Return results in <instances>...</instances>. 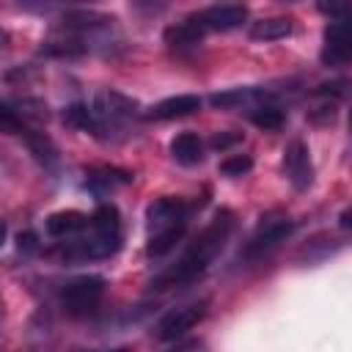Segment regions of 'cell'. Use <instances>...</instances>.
<instances>
[{"label": "cell", "instance_id": "1", "mask_svg": "<svg viewBox=\"0 0 352 352\" xmlns=\"http://www.w3.org/2000/svg\"><path fill=\"white\" fill-rule=\"evenodd\" d=\"M231 231H234V212L220 209L209 220V226L190 242V248L184 250V256L173 267H168L165 272H160L151 280V286L154 289H170V286H182V283L195 280L217 258V253L223 250V245L231 236Z\"/></svg>", "mask_w": 352, "mask_h": 352}, {"label": "cell", "instance_id": "2", "mask_svg": "<svg viewBox=\"0 0 352 352\" xmlns=\"http://www.w3.org/2000/svg\"><path fill=\"white\" fill-rule=\"evenodd\" d=\"M190 220V206L182 198H154L146 209V228H148V242H146V253L148 256H165L184 234Z\"/></svg>", "mask_w": 352, "mask_h": 352}, {"label": "cell", "instance_id": "3", "mask_svg": "<svg viewBox=\"0 0 352 352\" xmlns=\"http://www.w3.org/2000/svg\"><path fill=\"white\" fill-rule=\"evenodd\" d=\"M104 294V278L99 275H80V278H72L60 286V305L66 314L72 316H82V314H91L99 300Z\"/></svg>", "mask_w": 352, "mask_h": 352}, {"label": "cell", "instance_id": "4", "mask_svg": "<svg viewBox=\"0 0 352 352\" xmlns=\"http://www.w3.org/2000/svg\"><path fill=\"white\" fill-rule=\"evenodd\" d=\"M264 223H258V228L253 231V236L245 242L239 258L245 261H256L261 256H267L272 248H278L292 231H294V223L289 217H261Z\"/></svg>", "mask_w": 352, "mask_h": 352}, {"label": "cell", "instance_id": "5", "mask_svg": "<svg viewBox=\"0 0 352 352\" xmlns=\"http://www.w3.org/2000/svg\"><path fill=\"white\" fill-rule=\"evenodd\" d=\"M206 311H209V302H206V300H198V302L173 308L170 314H165V316L160 319V324L154 327V336H157L160 341H176V338H182L187 330H192L198 322H204Z\"/></svg>", "mask_w": 352, "mask_h": 352}, {"label": "cell", "instance_id": "6", "mask_svg": "<svg viewBox=\"0 0 352 352\" xmlns=\"http://www.w3.org/2000/svg\"><path fill=\"white\" fill-rule=\"evenodd\" d=\"M248 19V8L245 6H209L201 8L195 14H190V22L201 30V33H226L239 28Z\"/></svg>", "mask_w": 352, "mask_h": 352}, {"label": "cell", "instance_id": "7", "mask_svg": "<svg viewBox=\"0 0 352 352\" xmlns=\"http://www.w3.org/2000/svg\"><path fill=\"white\" fill-rule=\"evenodd\" d=\"M280 168H283V176L292 182L294 190H308L311 182H314V165H311V154H308V146L302 140H292L286 148H283V160H280Z\"/></svg>", "mask_w": 352, "mask_h": 352}, {"label": "cell", "instance_id": "8", "mask_svg": "<svg viewBox=\"0 0 352 352\" xmlns=\"http://www.w3.org/2000/svg\"><path fill=\"white\" fill-rule=\"evenodd\" d=\"M91 110H94V118H96L99 129H104L107 124H118L124 118H132L138 113V102L118 94V91H104V94L96 96Z\"/></svg>", "mask_w": 352, "mask_h": 352}, {"label": "cell", "instance_id": "9", "mask_svg": "<svg viewBox=\"0 0 352 352\" xmlns=\"http://www.w3.org/2000/svg\"><path fill=\"white\" fill-rule=\"evenodd\" d=\"M349 25L346 19H336L324 28V44H322V63L324 66H344L349 60Z\"/></svg>", "mask_w": 352, "mask_h": 352}, {"label": "cell", "instance_id": "10", "mask_svg": "<svg viewBox=\"0 0 352 352\" xmlns=\"http://www.w3.org/2000/svg\"><path fill=\"white\" fill-rule=\"evenodd\" d=\"M91 226V214H82L77 209H63V212H52L44 220V228L50 236L55 239H69V236H80L85 228Z\"/></svg>", "mask_w": 352, "mask_h": 352}, {"label": "cell", "instance_id": "11", "mask_svg": "<svg viewBox=\"0 0 352 352\" xmlns=\"http://www.w3.org/2000/svg\"><path fill=\"white\" fill-rule=\"evenodd\" d=\"M195 110H201V99L195 94H179V96H168V99L157 102L154 107H148L146 116L154 121H170V118L192 116Z\"/></svg>", "mask_w": 352, "mask_h": 352}, {"label": "cell", "instance_id": "12", "mask_svg": "<svg viewBox=\"0 0 352 352\" xmlns=\"http://www.w3.org/2000/svg\"><path fill=\"white\" fill-rule=\"evenodd\" d=\"M170 157H173L179 165H184V168L198 165V162L204 160V143H201V138H198L195 132H182V135H176V138L170 140Z\"/></svg>", "mask_w": 352, "mask_h": 352}, {"label": "cell", "instance_id": "13", "mask_svg": "<svg viewBox=\"0 0 352 352\" xmlns=\"http://www.w3.org/2000/svg\"><path fill=\"white\" fill-rule=\"evenodd\" d=\"M85 184L94 190V192H104V190H113V187H121V184H129L135 176L129 170H121V168H110V165H99V168H91L85 173Z\"/></svg>", "mask_w": 352, "mask_h": 352}, {"label": "cell", "instance_id": "14", "mask_svg": "<svg viewBox=\"0 0 352 352\" xmlns=\"http://www.w3.org/2000/svg\"><path fill=\"white\" fill-rule=\"evenodd\" d=\"M289 33H292L289 16H267V19L253 22V28H250L253 41H278V38H286Z\"/></svg>", "mask_w": 352, "mask_h": 352}, {"label": "cell", "instance_id": "15", "mask_svg": "<svg viewBox=\"0 0 352 352\" xmlns=\"http://www.w3.org/2000/svg\"><path fill=\"white\" fill-rule=\"evenodd\" d=\"M88 47L77 38V36H72V33H66V36H60V38H47V41H41V47H38V52L41 55H47V58H77V55H82Z\"/></svg>", "mask_w": 352, "mask_h": 352}, {"label": "cell", "instance_id": "16", "mask_svg": "<svg viewBox=\"0 0 352 352\" xmlns=\"http://www.w3.org/2000/svg\"><path fill=\"white\" fill-rule=\"evenodd\" d=\"M96 236H118V228H121V217H118V209L113 204H99L96 212L91 214V226H88Z\"/></svg>", "mask_w": 352, "mask_h": 352}, {"label": "cell", "instance_id": "17", "mask_svg": "<svg viewBox=\"0 0 352 352\" xmlns=\"http://www.w3.org/2000/svg\"><path fill=\"white\" fill-rule=\"evenodd\" d=\"M201 38H204V33L190 22V16H187V19H182V22H176V25H170V28L165 30V44H168V47H173V50L195 47Z\"/></svg>", "mask_w": 352, "mask_h": 352}, {"label": "cell", "instance_id": "18", "mask_svg": "<svg viewBox=\"0 0 352 352\" xmlns=\"http://www.w3.org/2000/svg\"><path fill=\"white\" fill-rule=\"evenodd\" d=\"M63 124L66 126H74L80 132H91V135H99L102 132L99 124H96V118H94V110L88 104H82V102H74V104H69L63 110Z\"/></svg>", "mask_w": 352, "mask_h": 352}, {"label": "cell", "instance_id": "19", "mask_svg": "<svg viewBox=\"0 0 352 352\" xmlns=\"http://www.w3.org/2000/svg\"><path fill=\"white\" fill-rule=\"evenodd\" d=\"M258 129H264V132H275V129H280L283 124H286V113L278 107V104H256L253 110H250V116H248Z\"/></svg>", "mask_w": 352, "mask_h": 352}, {"label": "cell", "instance_id": "20", "mask_svg": "<svg viewBox=\"0 0 352 352\" xmlns=\"http://www.w3.org/2000/svg\"><path fill=\"white\" fill-rule=\"evenodd\" d=\"M261 96H264L261 88H231V91L214 94V96H212V104L228 110V107H239V104H248V102L261 99Z\"/></svg>", "mask_w": 352, "mask_h": 352}, {"label": "cell", "instance_id": "21", "mask_svg": "<svg viewBox=\"0 0 352 352\" xmlns=\"http://www.w3.org/2000/svg\"><path fill=\"white\" fill-rule=\"evenodd\" d=\"M25 140H28V146H30L33 157H36L41 165H52V162L58 160V148H55V143H52L44 132L28 129V132H25Z\"/></svg>", "mask_w": 352, "mask_h": 352}, {"label": "cell", "instance_id": "22", "mask_svg": "<svg viewBox=\"0 0 352 352\" xmlns=\"http://www.w3.org/2000/svg\"><path fill=\"white\" fill-rule=\"evenodd\" d=\"M28 129L30 126L25 124V118L11 104H0V132H6V135H22L25 138Z\"/></svg>", "mask_w": 352, "mask_h": 352}, {"label": "cell", "instance_id": "23", "mask_svg": "<svg viewBox=\"0 0 352 352\" xmlns=\"http://www.w3.org/2000/svg\"><path fill=\"white\" fill-rule=\"evenodd\" d=\"M250 168H253V160H250L248 154H234V157L223 160L217 170H220L223 176H228V179H236V176H245Z\"/></svg>", "mask_w": 352, "mask_h": 352}, {"label": "cell", "instance_id": "24", "mask_svg": "<svg viewBox=\"0 0 352 352\" xmlns=\"http://www.w3.org/2000/svg\"><path fill=\"white\" fill-rule=\"evenodd\" d=\"M239 138H242L239 132H234V135H226V132H217V135H212V140H209V146H212V148H220V151H223V148H228V146H234V143H236Z\"/></svg>", "mask_w": 352, "mask_h": 352}, {"label": "cell", "instance_id": "25", "mask_svg": "<svg viewBox=\"0 0 352 352\" xmlns=\"http://www.w3.org/2000/svg\"><path fill=\"white\" fill-rule=\"evenodd\" d=\"M16 242H19V250H22V248H25V250H30V248H36V236H33L30 231H25V234H19V239H16Z\"/></svg>", "mask_w": 352, "mask_h": 352}, {"label": "cell", "instance_id": "26", "mask_svg": "<svg viewBox=\"0 0 352 352\" xmlns=\"http://www.w3.org/2000/svg\"><path fill=\"white\" fill-rule=\"evenodd\" d=\"M8 44H11V33L6 28H0V50H6Z\"/></svg>", "mask_w": 352, "mask_h": 352}, {"label": "cell", "instance_id": "27", "mask_svg": "<svg viewBox=\"0 0 352 352\" xmlns=\"http://www.w3.org/2000/svg\"><path fill=\"white\" fill-rule=\"evenodd\" d=\"M338 220H341V228H349V209H344Z\"/></svg>", "mask_w": 352, "mask_h": 352}, {"label": "cell", "instance_id": "28", "mask_svg": "<svg viewBox=\"0 0 352 352\" xmlns=\"http://www.w3.org/2000/svg\"><path fill=\"white\" fill-rule=\"evenodd\" d=\"M6 236H8V228H6V223L0 220V248H3V242H6Z\"/></svg>", "mask_w": 352, "mask_h": 352}, {"label": "cell", "instance_id": "29", "mask_svg": "<svg viewBox=\"0 0 352 352\" xmlns=\"http://www.w3.org/2000/svg\"><path fill=\"white\" fill-rule=\"evenodd\" d=\"M113 352H126V349H113Z\"/></svg>", "mask_w": 352, "mask_h": 352}, {"label": "cell", "instance_id": "30", "mask_svg": "<svg viewBox=\"0 0 352 352\" xmlns=\"http://www.w3.org/2000/svg\"><path fill=\"white\" fill-rule=\"evenodd\" d=\"M0 314H3V311H0Z\"/></svg>", "mask_w": 352, "mask_h": 352}]
</instances>
